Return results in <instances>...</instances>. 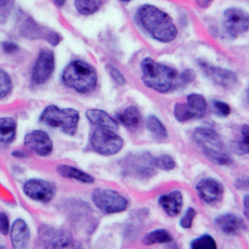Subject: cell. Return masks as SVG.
<instances>
[{
  "instance_id": "f35d334b",
  "label": "cell",
  "mask_w": 249,
  "mask_h": 249,
  "mask_svg": "<svg viewBox=\"0 0 249 249\" xmlns=\"http://www.w3.org/2000/svg\"><path fill=\"white\" fill-rule=\"evenodd\" d=\"M244 214H246V217H248V196H246L244 197Z\"/></svg>"
},
{
  "instance_id": "cb8c5ba5",
  "label": "cell",
  "mask_w": 249,
  "mask_h": 249,
  "mask_svg": "<svg viewBox=\"0 0 249 249\" xmlns=\"http://www.w3.org/2000/svg\"><path fill=\"white\" fill-rule=\"evenodd\" d=\"M56 171L65 178L76 179V181L84 182V183H93V178L90 175H88L84 171H80L77 168L68 166V164H59L56 167Z\"/></svg>"
},
{
  "instance_id": "5bb4252c",
  "label": "cell",
  "mask_w": 249,
  "mask_h": 249,
  "mask_svg": "<svg viewBox=\"0 0 249 249\" xmlns=\"http://www.w3.org/2000/svg\"><path fill=\"white\" fill-rule=\"evenodd\" d=\"M55 69V57L50 50H43L37 56L33 69L31 81L34 85H43L51 77Z\"/></svg>"
},
{
  "instance_id": "f1b7e54d",
  "label": "cell",
  "mask_w": 249,
  "mask_h": 249,
  "mask_svg": "<svg viewBox=\"0 0 249 249\" xmlns=\"http://www.w3.org/2000/svg\"><path fill=\"white\" fill-rule=\"evenodd\" d=\"M191 249H217V243L211 235L204 234L196 238L191 243Z\"/></svg>"
},
{
  "instance_id": "8fae6325",
  "label": "cell",
  "mask_w": 249,
  "mask_h": 249,
  "mask_svg": "<svg viewBox=\"0 0 249 249\" xmlns=\"http://www.w3.org/2000/svg\"><path fill=\"white\" fill-rule=\"evenodd\" d=\"M223 26L227 34L235 37L243 34L249 28V17L239 8L227 9L223 14Z\"/></svg>"
},
{
  "instance_id": "60d3db41",
  "label": "cell",
  "mask_w": 249,
  "mask_h": 249,
  "mask_svg": "<svg viewBox=\"0 0 249 249\" xmlns=\"http://www.w3.org/2000/svg\"><path fill=\"white\" fill-rule=\"evenodd\" d=\"M54 1L57 6H62L65 4V0H54Z\"/></svg>"
},
{
  "instance_id": "d6a6232c",
  "label": "cell",
  "mask_w": 249,
  "mask_h": 249,
  "mask_svg": "<svg viewBox=\"0 0 249 249\" xmlns=\"http://www.w3.org/2000/svg\"><path fill=\"white\" fill-rule=\"evenodd\" d=\"M213 106H214V111L218 116L226 117L231 113V107L228 104L223 101H214L213 102Z\"/></svg>"
},
{
  "instance_id": "74e56055",
  "label": "cell",
  "mask_w": 249,
  "mask_h": 249,
  "mask_svg": "<svg viewBox=\"0 0 249 249\" xmlns=\"http://www.w3.org/2000/svg\"><path fill=\"white\" fill-rule=\"evenodd\" d=\"M212 1H213V0H196L197 5L201 6V8H207V6L210 5Z\"/></svg>"
},
{
  "instance_id": "f546056e",
  "label": "cell",
  "mask_w": 249,
  "mask_h": 249,
  "mask_svg": "<svg viewBox=\"0 0 249 249\" xmlns=\"http://www.w3.org/2000/svg\"><path fill=\"white\" fill-rule=\"evenodd\" d=\"M155 167L162 171H171L176 167V162L170 155H162L155 159Z\"/></svg>"
},
{
  "instance_id": "4316f807",
  "label": "cell",
  "mask_w": 249,
  "mask_h": 249,
  "mask_svg": "<svg viewBox=\"0 0 249 249\" xmlns=\"http://www.w3.org/2000/svg\"><path fill=\"white\" fill-rule=\"evenodd\" d=\"M102 5V0H75V8L82 15L96 13Z\"/></svg>"
},
{
  "instance_id": "7c38bea8",
  "label": "cell",
  "mask_w": 249,
  "mask_h": 249,
  "mask_svg": "<svg viewBox=\"0 0 249 249\" xmlns=\"http://www.w3.org/2000/svg\"><path fill=\"white\" fill-rule=\"evenodd\" d=\"M24 193L28 196L29 198L34 199L41 203H49L51 199L54 198L55 186L51 182L44 181V179H29L24 183Z\"/></svg>"
},
{
  "instance_id": "4dcf8cb0",
  "label": "cell",
  "mask_w": 249,
  "mask_h": 249,
  "mask_svg": "<svg viewBox=\"0 0 249 249\" xmlns=\"http://www.w3.org/2000/svg\"><path fill=\"white\" fill-rule=\"evenodd\" d=\"M249 128L247 124H244L242 127V140L238 142L237 144V151L241 153H247L249 151Z\"/></svg>"
},
{
  "instance_id": "ac0fdd59",
  "label": "cell",
  "mask_w": 249,
  "mask_h": 249,
  "mask_svg": "<svg viewBox=\"0 0 249 249\" xmlns=\"http://www.w3.org/2000/svg\"><path fill=\"white\" fill-rule=\"evenodd\" d=\"M202 69H203V71L206 72L207 76L210 77V79H212L217 85H221L223 86V88H232V86H234L238 81L234 72H232V71L230 70L214 68V66L207 65V64H203V65H202Z\"/></svg>"
},
{
  "instance_id": "603a6c76",
  "label": "cell",
  "mask_w": 249,
  "mask_h": 249,
  "mask_svg": "<svg viewBox=\"0 0 249 249\" xmlns=\"http://www.w3.org/2000/svg\"><path fill=\"white\" fill-rule=\"evenodd\" d=\"M119 120L124 127L135 130L139 127L140 122H141V113L136 106H128L119 113Z\"/></svg>"
},
{
  "instance_id": "7a4b0ae2",
  "label": "cell",
  "mask_w": 249,
  "mask_h": 249,
  "mask_svg": "<svg viewBox=\"0 0 249 249\" xmlns=\"http://www.w3.org/2000/svg\"><path fill=\"white\" fill-rule=\"evenodd\" d=\"M142 81L147 88L157 92H170L173 89L182 85L181 75L171 66L156 62L155 60L146 57L141 62Z\"/></svg>"
},
{
  "instance_id": "30bf717a",
  "label": "cell",
  "mask_w": 249,
  "mask_h": 249,
  "mask_svg": "<svg viewBox=\"0 0 249 249\" xmlns=\"http://www.w3.org/2000/svg\"><path fill=\"white\" fill-rule=\"evenodd\" d=\"M124 172L136 178H148L155 175V159L151 153L128 156L124 160Z\"/></svg>"
},
{
  "instance_id": "836d02e7",
  "label": "cell",
  "mask_w": 249,
  "mask_h": 249,
  "mask_svg": "<svg viewBox=\"0 0 249 249\" xmlns=\"http://www.w3.org/2000/svg\"><path fill=\"white\" fill-rule=\"evenodd\" d=\"M108 71H110V75H111V77H112V80L116 82L117 85H120V86L124 85L126 80H124V75L121 74V71L117 70V69H115L113 66H108Z\"/></svg>"
},
{
  "instance_id": "5b68a950",
  "label": "cell",
  "mask_w": 249,
  "mask_h": 249,
  "mask_svg": "<svg viewBox=\"0 0 249 249\" xmlns=\"http://www.w3.org/2000/svg\"><path fill=\"white\" fill-rule=\"evenodd\" d=\"M80 115L74 108H59L55 105L45 107L40 115V122L50 127H61L65 133L74 136L79 124Z\"/></svg>"
},
{
  "instance_id": "1f68e13d",
  "label": "cell",
  "mask_w": 249,
  "mask_h": 249,
  "mask_svg": "<svg viewBox=\"0 0 249 249\" xmlns=\"http://www.w3.org/2000/svg\"><path fill=\"white\" fill-rule=\"evenodd\" d=\"M196 211L193 210V208H188V210L186 211V213L183 214V217L181 218V222H179V224H181L182 228H184V230H188V228H191L192 227V223H193V219H195L196 217Z\"/></svg>"
},
{
  "instance_id": "7402d4cb",
  "label": "cell",
  "mask_w": 249,
  "mask_h": 249,
  "mask_svg": "<svg viewBox=\"0 0 249 249\" xmlns=\"http://www.w3.org/2000/svg\"><path fill=\"white\" fill-rule=\"evenodd\" d=\"M17 135V122L12 117H0V144L12 143Z\"/></svg>"
},
{
  "instance_id": "3957f363",
  "label": "cell",
  "mask_w": 249,
  "mask_h": 249,
  "mask_svg": "<svg viewBox=\"0 0 249 249\" xmlns=\"http://www.w3.org/2000/svg\"><path fill=\"white\" fill-rule=\"evenodd\" d=\"M64 85L80 93H89L96 88L97 74L92 65L82 60H74L62 72Z\"/></svg>"
},
{
  "instance_id": "7bdbcfd3",
  "label": "cell",
  "mask_w": 249,
  "mask_h": 249,
  "mask_svg": "<svg viewBox=\"0 0 249 249\" xmlns=\"http://www.w3.org/2000/svg\"><path fill=\"white\" fill-rule=\"evenodd\" d=\"M121 1H130V0H121Z\"/></svg>"
},
{
  "instance_id": "8d00e7d4",
  "label": "cell",
  "mask_w": 249,
  "mask_h": 249,
  "mask_svg": "<svg viewBox=\"0 0 249 249\" xmlns=\"http://www.w3.org/2000/svg\"><path fill=\"white\" fill-rule=\"evenodd\" d=\"M3 48L5 53H9V54H12V53H15L18 51V46L13 43H4Z\"/></svg>"
},
{
  "instance_id": "484cf974",
  "label": "cell",
  "mask_w": 249,
  "mask_h": 249,
  "mask_svg": "<svg viewBox=\"0 0 249 249\" xmlns=\"http://www.w3.org/2000/svg\"><path fill=\"white\" fill-rule=\"evenodd\" d=\"M146 127L152 133V136L157 140L167 139V130L164 127V124L160 121L156 116H148L146 120Z\"/></svg>"
},
{
  "instance_id": "83f0119b",
  "label": "cell",
  "mask_w": 249,
  "mask_h": 249,
  "mask_svg": "<svg viewBox=\"0 0 249 249\" xmlns=\"http://www.w3.org/2000/svg\"><path fill=\"white\" fill-rule=\"evenodd\" d=\"M13 90V81L10 75L4 70H0V100L5 99Z\"/></svg>"
},
{
  "instance_id": "e0dca14e",
  "label": "cell",
  "mask_w": 249,
  "mask_h": 249,
  "mask_svg": "<svg viewBox=\"0 0 249 249\" xmlns=\"http://www.w3.org/2000/svg\"><path fill=\"white\" fill-rule=\"evenodd\" d=\"M10 239L13 249H28L30 231L24 219H17L10 228Z\"/></svg>"
},
{
  "instance_id": "2e32d148",
  "label": "cell",
  "mask_w": 249,
  "mask_h": 249,
  "mask_svg": "<svg viewBox=\"0 0 249 249\" xmlns=\"http://www.w3.org/2000/svg\"><path fill=\"white\" fill-rule=\"evenodd\" d=\"M24 143L26 147L44 157L53 152V141L48 133L44 131L35 130L33 132H29L24 139Z\"/></svg>"
},
{
  "instance_id": "9c48e42d",
  "label": "cell",
  "mask_w": 249,
  "mask_h": 249,
  "mask_svg": "<svg viewBox=\"0 0 249 249\" xmlns=\"http://www.w3.org/2000/svg\"><path fill=\"white\" fill-rule=\"evenodd\" d=\"M207 111V101L199 93H191L187 97V104H177L175 106V117L179 122L190 121L203 117Z\"/></svg>"
},
{
  "instance_id": "d4e9b609",
  "label": "cell",
  "mask_w": 249,
  "mask_h": 249,
  "mask_svg": "<svg viewBox=\"0 0 249 249\" xmlns=\"http://www.w3.org/2000/svg\"><path fill=\"white\" fill-rule=\"evenodd\" d=\"M172 242V237L166 230H156L153 232L147 233L142 239L144 246H153L159 243H170Z\"/></svg>"
},
{
  "instance_id": "d6986e66",
  "label": "cell",
  "mask_w": 249,
  "mask_h": 249,
  "mask_svg": "<svg viewBox=\"0 0 249 249\" xmlns=\"http://www.w3.org/2000/svg\"><path fill=\"white\" fill-rule=\"evenodd\" d=\"M215 224L226 234L234 235L246 230V224L235 214H223L215 218Z\"/></svg>"
},
{
  "instance_id": "b9f144b4",
  "label": "cell",
  "mask_w": 249,
  "mask_h": 249,
  "mask_svg": "<svg viewBox=\"0 0 249 249\" xmlns=\"http://www.w3.org/2000/svg\"><path fill=\"white\" fill-rule=\"evenodd\" d=\"M0 249H5L3 246H0Z\"/></svg>"
},
{
  "instance_id": "ba28073f",
  "label": "cell",
  "mask_w": 249,
  "mask_h": 249,
  "mask_svg": "<svg viewBox=\"0 0 249 249\" xmlns=\"http://www.w3.org/2000/svg\"><path fill=\"white\" fill-rule=\"evenodd\" d=\"M91 198L99 210L108 214L124 212L128 207V201L121 193L108 188H97L92 192Z\"/></svg>"
},
{
  "instance_id": "52a82bcc",
  "label": "cell",
  "mask_w": 249,
  "mask_h": 249,
  "mask_svg": "<svg viewBox=\"0 0 249 249\" xmlns=\"http://www.w3.org/2000/svg\"><path fill=\"white\" fill-rule=\"evenodd\" d=\"M91 147L102 156H113L124 147V140L108 128L99 127L93 131L90 139Z\"/></svg>"
},
{
  "instance_id": "277c9868",
  "label": "cell",
  "mask_w": 249,
  "mask_h": 249,
  "mask_svg": "<svg viewBox=\"0 0 249 249\" xmlns=\"http://www.w3.org/2000/svg\"><path fill=\"white\" fill-rule=\"evenodd\" d=\"M193 140L198 144L204 155L219 166H227L232 162L226 146L219 135L211 128H197L193 132Z\"/></svg>"
},
{
  "instance_id": "ffe728a7",
  "label": "cell",
  "mask_w": 249,
  "mask_h": 249,
  "mask_svg": "<svg viewBox=\"0 0 249 249\" xmlns=\"http://www.w3.org/2000/svg\"><path fill=\"white\" fill-rule=\"evenodd\" d=\"M160 206L162 207V210L167 213L171 217H176L178 215L182 210V204H183V197L179 191H173V192L163 195L160 197L159 199Z\"/></svg>"
},
{
  "instance_id": "4fadbf2b",
  "label": "cell",
  "mask_w": 249,
  "mask_h": 249,
  "mask_svg": "<svg viewBox=\"0 0 249 249\" xmlns=\"http://www.w3.org/2000/svg\"><path fill=\"white\" fill-rule=\"evenodd\" d=\"M20 34L26 39H44L51 44L57 45L61 41V36L57 33L50 30L46 26L39 25L31 18H26L20 26Z\"/></svg>"
},
{
  "instance_id": "9a60e30c",
  "label": "cell",
  "mask_w": 249,
  "mask_h": 249,
  "mask_svg": "<svg viewBox=\"0 0 249 249\" xmlns=\"http://www.w3.org/2000/svg\"><path fill=\"white\" fill-rule=\"evenodd\" d=\"M196 190L198 193L199 198L208 204L218 202L222 198L224 193L223 184L213 178H203L197 183Z\"/></svg>"
},
{
  "instance_id": "6da1fadb",
  "label": "cell",
  "mask_w": 249,
  "mask_h": 249,
  "mask_svg": "<svg viewBox=\"0 0 249 249\" xmlns=\"http://www.w3.org/2000/svg\"><path fill=\"white\" fill-rule=\"evenodd\" d=\"M140 25L157 41L171 43L177 36V28L172 18L161 9L146 4L137 10Z\"/></svg>"
},
{
  "instance_id": "ab89813d",
  "label": "cell",
  "mask_w": 249,
  "mask_h": 249,
  "mask_svg": "<svg viewBox=\"0 0 249 249\" xmlns=\"http://www.w3.org/2000/svg\"><path fill=\"white\" fill-rule=\"evenodd\" d=\"M13 3V0H0V8H5V6L10 5Z\"/></svg>"
},
{
  "instance_id": "8992f818",
  "label": "cell",
  "mask_w": 249,
  "mask_h": 249,
  "mask_svg": "<svg viewBox=\"0 0 249 249\" xmlns=\"http://www.w3.org/2000/svg\"><path fill=\"white\" fill-rule=\"evenodd\" d=\"M36 249H76V242L66 231L41 226L37 234Z\"/></svg>"
},
{
  "instance_id": "44dd1931",
  "label": "cell",
  "mask_w": 249,
  "mask_h": 249,
  "mask_svg": "<svg viewBox=\"0 0 249 249\" xmlns=\"http://www.w3.org/2000/svg\"><path fill=\"white\" fill-rule=\"evenodd\" d=\"M86 117L91 124H96L99 127L108 128V130H116L119 127V122L102 110L91 108V110L86 111Z\"/></svg>"
},
{
  "instance_id": "e575fe53",
  "label": "cell",
  "mask_w": 249,
  "mask_h": 249,
  "mask_svg": "<svg viewBox=\"0 0 249 249\" xmlns=\"http://www.w3.org/2000/svg\"><path fill=\"white\" fill-rule=\"evenodd\" d=\"M10 231V223H9V218L5 213H0V233L3 235L9 234Z\"/></svg>"
},
{
  "instance_id": "d590c367",
  "label": "cell",
  "mask_w": 249,
  "mask_h": 249,
  "mask_svg": "<svg viewBox=\"0 0 249 249\" xmlns=\"http://www.w3.org/2000/svg\"><path fill=\"white\" fill-rule=\"evenodd\" d=\"M181 75V82L182 85H186V84H190V82H192L193 80H195V72H193L192 70H186L183 71Z\"/></svg>"
}]
</instances>
